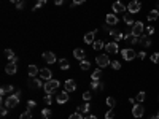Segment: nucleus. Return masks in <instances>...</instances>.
I'll return each mask as SVG.
<instances>
[{
	"instance_id": "nucleus-38",
	"label": "nucleus",
	"mask_w": 159,
	"mask_h": 119,
	"mask_svg": "<svg viewBox=\"0 0 159 119\" xmlns=\"http://www.w3.org/2000/svg\"><path fill=\"white\" fill-rule=\"evenodd\" d=\"M91 97H92V94L89 92V90H86V92L83 94V100L84 102H89V100H91Z\"/></svg>"
},
{
	"instance_id": "nucleus-1",
	"label": "nucleus",
	"mask_w": 159,
	"mask_h": 119,
	"mask_svg": "<svg viewBox=\"0 0 159 119\" xmlns=\"http://www.w3.org/2000/svg\"><path fill=\"white\" fill-rule=\"evenodd\" d=\"M19 98H21V90H16L14 94L8 95V97H6L5 100H3V105H5L8 110H11V108H14V106H18Z\"/></svg>"
},
{
	"instance_id": "nucleus-6",
	"label": "nucleus",
	"mask_w": 159,
	"mask_h": 119,
	"mask_svg": "<svg viewBox=\"0 0 159 119\" xmlns=\"http://www.w3.org/2000/svg\"><path fill=\"white\" fill-rule=\"evenodd\" d=\"M140 10H142V3L137 2V0H132V2H129V5H127V11H129L130 14L138 13Z\"/></svg>"
},
{
	"instance_id": "nucleus-24",
	"label": "nucleus",
	"mask_w": 159,
	"mask_h": 119,
	"mask_svg": "<svg viewBox=\"0 0 159 119\" xmlns=\"http://www.w3.org/2000/svg\"><path fill=\"white\" fill-rule=\"evenodd\" d=\"M124 24H127V26H134L135 24V21H132V14L129 13V11H127V13H124Z\"/></svg>"
},
{
	"instance_id": "nucleus-8",
	"label": "nucleus",
	"mask_w": 159,
	"mask_h": 119,
	"mask_svg": "<svg viewBox=\"0 0 159 119\" xmlns=\"http://www.w3.org/2000/svg\"><path fill=\"white\" fill-rule=\"evenodd\" d=\"M143 113H145V108H143L142 103H135L134 108H132V116L134 118H142Z\"/></svg>"
},
{
	"instance_id": "nucleus-12",
	"label": "nucleus",
	"mask_w": 159,
	"mask_h": 119,
	"mask_svg": "<svg viewBox=\"0 0 159 119\" xmlns=\"http://www.w3.org/2000/svg\"><path fill=\"white\" fill-rule=\"evenodd\" d=\"M14 90V86L13 84H5L0 87V94L2 95H11V92Z\"/></svg>"
},
{
	"instance_id": "nucleus-2",
	"label": "nucleus",
	"mask_w": 159,
	"mask_h": 119,
	"mask_svg": "<svg viewBox=\"0 0 159 119\" xmlns=\"http://www.w3.org/2000/svg\"><path fill=\"white\" fill-rule=\"evenodd\" d=\"M57 87H59V81H57V79H49V81L45 83L43 89H45L46 94H53L57 90Z\"/></svg>"
},
{
	"instance_id": "nucleus-36",
	"label": "nucleus",
	"mask_w": 159,
	"mask_h": 119,
	"mask_svg": "<svg viewBox=\"0 0 159 119\" xmlns=\"http://www.w3.org/2000/svg\"><path fill=\"white\" fill-rule=\"evenodd\" d=\"M5 56H6V57H8V59H10V61H13V59L16 57V56H14V53H13V51H11V49H5Z\"/></svg>"
},
{
	"instance_id": "nucleus-41",
	"label": "nucleus",
	"mask_w": 159,
	"mask_h": 119,
	"mask_svg": "<svg viewBox=\"0 0 159 119\" xmlns=\"http://www.w3.org/2000/svg\"><path fill=\"white\" fill-rule=\"evenodd\" d=\"M43 102L46 103V105H49V103L53 102V98H51V94H46V95H45V98H43Z\"/></svg>"
},
{
	"instance_id": "nucleus-47",
	"label": "nucleus",
	"mask_w": 159,
	"mask_h": 119,
	"mask_svg": "<svg viewBox=\"0 0 159 119\" xmlns=\"http://www.w3.org/2000/svg\"><path fill=\"white\" fill-rule=\"evenodd\" d=\"M137 57H138V59H145V57H146V53H145V51H140V53L137 54Z\"/></svg>"
},
{
	"instance_id": "nucleus-54",
	"label": "nucleus",
	"mask_w": 159,
	"mask_h": 119,
	"mask_svg": "<svg viewBox=\"0 0 159 119\" xmlns=\"http://www.w3.org/2000/svg\"><path fill=\"white\" fill-rule=\"evenodd\" d=\"M158 114H159V113H158Z\"/></svg>"
},
{
	"instance_id": "nucleus-28",
	"label": "nucleus",
	"mask_w": 159,
	"mask_h": 119,
	"mask_svg": "<svg viewBox=\"0 0 159 119\" xmlns=\"http://www.w3.org/2000/svg\"><path fill=\"white\" fill-rule=\"evenodd\" d=\"M59 67H61V70H68L70 63H68V61H67V59H61V62H59Z\"/></svg>"
},
{
	"instance_id": "nucleus-27",
	"label": "nucleus",
	"mask_w": 159,
	"mask_h": 119,
	"mask_svg": "<svg viewBox=\"0 0 159 119\" xmlns=\"http://www.w3.org/2000/svg\"><path fill=\"white\" fill-rule=\"evenodd\" d=\"M92 46H94V49H102V48H105V43L102 41V40H96L94 43H92Z\"/></svg>"
},
{
	"instance_id": "nucleus-45",
	"label": "nucleus",
	"mask_w": 159,
	"mask_h": 119,
	"mask_svg": "<svg viewBox=\"0 0 159 119\" xmlns=\"http://www.w3.org/2000/svg\"><path fill=\"white\" fill-rule=\"evenodd\" d=\"M6 113H8V108H6V106H2V110H0V114H2V116H6Z\"/></svg>"
},
{
	"instance_id": "nucleus-30",
	"label": "nucleus",
	"mask_w": 159,
	"mask_h": 119,
	"mask_svg": "<svg viewBox=\"0 0 159 119\" xmlns=\"http://www.w3.org/2000/svg\"><path fill=\"white\" fill-rule=\"evenodd\" d=\"M19 118H21V119H32V111L26 110V111H24V113H22Z\"/></svg>"
},
{
	"instance_id": "nucleus-31",
	"label": "nucleus",
	"mask_w": 159,
	"mask_h": 119,
	"mask_svg": "<svg viewBox=\"0 0 159 119\" xmlns=\"http://www.w3.org/2000/svg\"><path fill=\"white\" fill-rule=\"evenodd\" d=\"M51 110H49V108H45L43 111H41V116H43L45 119H49V118H51Z\"/></svg>"
},
{
	"instance_id": "nucleus-46",
	"label": "nucleus",
	"mask_w": 159,
	"mask_h": 119,
	"mask_svg": "<svg viewBox=\"0 0 159 119\" xmlns=\"http://www.w3.org/2000/svg\"><path fill=\"white\" fill-rule=\"evenodd\" d=\"M86 0H73V3H72V6H75V5H81V3H84Z\"/></svg>"
},
{
	"instance_id": "nucleus-25",
	"label": "nucleus",
	"mask_w": 159,
	"mask_h": 119,
	"mask_svg": "<svg viewBox=\"0 0 159 119\" xmlns=\"http://www.w3.org/2000/svg\"><path fill=\"white\" fill-rule=\"evenodd\" d=\"M89 110H91V105H89V102H86L84 105L78 106V113H81V114H86Z\"/></svg>"
},
{
	"instance_id": "nucleus-44",
	"label": "nucleus",
	"mask_w": 159,
	"mask_h": 119,
	"mask_svg": "<svg viewBox=\"0 0 159 119\" xmlns=\"http://www.w3.org/2000/svg\"><path fill=\"white\" fill-rule=\"evenodd\" d=\"M146 33H148V35L154 33V27L153 26H148V27H146Z\"/></svg>"
},
{
	"instance_id": "nucleus-40",
	"label": "nucleus",
	"mask_w": 159,
	"mask_h": 119,
	"mask_svg": "<svg viewBox=\"0 0 159 119\" xmlns=\"http://www.w3.org/2000/svg\"><path fill=\"white\" fill-rule=\"evenodd\" d=\"M110 63H111V67H113L115 70H119V68H121V63H119L118 61H111Z\"/></svg>"
},
{
	"instance_id": "nucleus-15",
	"label": "nucleus",
	"mask_w": 159,
	"mask_h": 119,
	"mask_svg": "<svg viewBox=\"0 0 159 119\" xmlns=\"http://www.w3.org/2000/svg\"><path fill=\"white\" fill-rule=\"evenodd\" d=\"M5 71L8 75H16V71H18V65L16 63H13V62H10L8 65L5 67Z\"/></svg>"
},
{
	"instance_id": "nucleus-37",
	"label": "nucleus",
	"mask_w": 159,
	"mask_h": 119,
	"mask_svg": "<svg viewBox=\"0 0 159 119\" xmlns=\"http://www.w3.org/2000/svg\"><path fill=\"white\" fill-rule=\"evenodd\" d=\"M151 62H153V63H158L159 62V53H154V54H151Z\"/></svg>"
},
{
	"instance_id": "nucleus-23",
	"label": "nucleus",
	"mask_w": 159,
	"mask_h": 119,
	"mask_svg": "<svg viewBox=\"0 0 159 119\" xmlns=\"http://www.w3.org/2000/svg\"><path fill=\"white\" fill-rule=\"evenodd\" d=\"M103 86H105V84H103L102 81H92L91 83V89L92 90H102Z\"/></svg>"
},
{
	"instance_id": "nucleus-48",
	"label": "nucleus",
	"mask_w": 159,
	"mask_h": 119,
	"mask_svg": "<svg viewBox=\"0 0 159 119\" xmlns=\"http://www.w3.org/2000/svg\"><path fill=\"white\" fill-rule=\"evenodd\" d=\"M16 10H24V3H22V2L16 3Z\"/></svg>"
},
{
	"instance_id": "nucleus-52",
	"label": "nucleus",
	"mask_w": 159,
	"mask_h": 119,
	"mask_svg": "<svg viewBox=\"0 0 159 119\" xmlns=\"http://www.w3.org/2000/svg\"><path fill=\"white\" fill-rule=\"evenodd\" d=\"M10 2H13V3H19L21 0H10Z\"/></svg>"
},
{
	"instance_id": "nucleus-18",
	"label": "nucleus",
	"mask_w": 159,
	"mask_h": 119,
	"mask_svg": "<svg viewBox=\"0 0 159 119\" xmlns=\"http://www.w3.org/2000/svg\"><path fill=\"white\" fill-rule=\"evenodd\" d=\"M124 10H127V6H124L121 2H115L113 3V11L115 13H124Z\"/></svg>"
},
{
	"instance_id": "nucleus-3",
	"label": "nucleus",
	"mask_w": 159,
	"mask_h": 119,
	"mask_svg": "<svg viewBox=\"0 0 159 119\" xmlns=\"http://www.w3.org/2000/svg\"><path fill=\"white\" fill-rule=\"evenodd\" d=\"M121 56H123L124 61L130 62V61H134V59L137 57V53H135L132 48H126V49H123V51H121Z\"/></svg>"
},
{
	"instance_id": "nucleus-51",
	"label": "nucleus",
	"mask_w": 159,
	"mask_h": 119,
	"mask_svg": "<svg viewBox=\"0 0 159 119\" xmlns=\"http://www.w3.org/2000/svg\"><path fill=\"white\" fill-rule=\"evenodd\" d=\"M148 119H159V114H156V116H151V118H148Z\"/></svg>"
},
{
	"instance_id": "nucleus-34",
	"label": "nucleus",
	"mask_w": 159,
	"mask_h": 119,
	"mask_svg": "<svg viewBox=\"0 0 159 119\" xmlns=\"http://www.w3.org/2000/svg\"><path fill=\"white\" fill-rule=\"evenodd\" d=\"M46 2H48V0H38V3H37V5H35V6H34V11H37V10H40V8H41V6H43V5H46Z\"/></svg>"
},
{
	"instance_id": "nucleus-53",
	"label": "nucleus",
	"mask_w": 159,
	"mask_h": 119,
	"mask_svg": "<svg viewBox=\"0 0 159 119\" xmlns=\"http://www.w3.org/2000/svg\"><path fill=\"white\" fill-rule=\"evenodd\" d=\"M156 10H158V11H159V3H158V5H156Z\"/></svg>"
},
{
	"instance_id": "nucleus-39",
	"label": "nucleus",
	"mask_w": 159,
	"mask_h": 119,
	"mask_svg": "<svg viewBox=\"0 0 159 119\" xmlns=\"http://www.w3.org/2000/svg\"><path fill=\"white\" fill-rule=\"evenodd\" d=\"M68 119H83V114L81 113H73V114L68 116Z\"/></svg>"
},
{
	"instance_id": "nucleus-26",
	"label": "nucleus",
	"mask_w": 159,
	"mask_h": 119,
	"mask_svg": "<svg viewBox=\"0 0 159 119\" xmlns=\"http://www.w3.org/2000/svg\"><path fill=\"white\" fill-rule=\"evenodd\" d=\"M100 76H102V70H100V68H97V70H94V71H92V75H91V79H92V81H99V79H100Z\"/></svg>"
},
{
	"instance_id": "nucleus-7",
	"label": "nucleus",
	"mask_w": 159,
	"mask_h": 119,
	"mask_svg": "<svg viewBox=\"0 0 159 119\" xmlns=\"http://www.w3.org/2000/svg\"><path fill=\"white\" fill-rule=\"evenodd\" d=\"M105 49H107L108 54H116V53H119L118 41H110V43H107V45H105Z\"/></svg>"
},
{
	"instance_id": "nucleus-14",
	"label": "nucleus",
	"mask_w": 159,
	"mask_h": 119,
	"mask_svg": "<svg viewBox=\"0 0 159 119\" xmlns=\"http://www.w3.org/2000/svg\"><path fill=\"white\" fill-rule=\"evenodd\" d=\"M64 87H65V90H67V92H73V90L76 89V83L73 81V79H67V81H65V84H64Z\"/></svg>"
},
{
	"instance_id": "nucleus-50",
	"label": "nucleus",
	"mask_w": 159,
	"mask_h": 119,
	"mask_svg": "<svg viewBox=\"0 0 159 119\" xmlns=\"http://www.w3.org/2000/svg\"><path fill=\"white\" fill-rule=\"evenodd\" d=\"M84 119H97V118H96V116H92V114H91V116H86Z\"/></svg>"
},
{
	"instance_id": "nucleus-11",
	"label": "nucleus",
	"mask_w": 159,
	"mask_h": 119,
	"mask_svg": "<svg viewBox=\"0 0 159 119\" xmlns=\"http://www.w3.org/2000/svg\"><path fill=\"white\" fill-rule=\"evenodd\" d=\"M96 33H97V29L96 30H91V32H88L86 35H84V43H86V45H89V43H94L96 41Z\"/></svg>"
},
{
	"instance_id": "nucleus-4",
	"label": "nucleus",
	"mask_w": 159,
	"mask_h": 119,
	"mask_svg": "<svg viewBox=\"0 0 159 119\" xmlns=\"http://www.w3.org/2000/svg\"><path fill=\"white\" fill-rule=\"evenodd\" d=\"M143 30H145V26H143V22L137 21L132 26V30H130V33H132V37H140L143 33Z\"/></svg>"
},
{
	"instance_id": "nucleus-10",
	"label": "nucleus",
	"mask_w": 159,
	"mask_h": 119,
	"mask_svg": "<svg viewBox=\"0 0 159 119\" xmlns=\"http://www.w3.org/2000/svg\"><path fill=\"white\" fill-rule=\"evenodd\" d=\"M73 57L78 59V61L81 62V61H84V59H86V53H84L81 48H75V49H73Z\"/></svg>"
},
{
	"instance_id": "nucleus-21",
	"label": "nucleus",
	"mask_w": 159,
	"mask_h": 119,
	"mask_svg": "<svg viewBox=\"0 0 159 119\" xmlns=\"http://www.w3.org/2000/svg\"><path fill=\"white\" fill-rule=\"evenodd\" d=\"M146 18H148V21H150V22L158 21V18H159V11H158V10H151L150 13H148V16H146Z\"/></svg>"
},
{
	"instance_id": "nucleus-13",
	"label": "nucleus",
	"mask_w": 159,
	"mask_h": 119,
	"mask_svg": "<svg viewBox=\"0 0 159 119\" xmlns=\"http://www.w3.org/2000/svg\"><path fill=\"white\" fill-rule=\"evenodd\" d=\"M40 76L43 79H46V81H49V79H53V71L49 68H41L40 70Z\"/></svg>"
},
{
	"instance_id": "nucleus-20",
	"label": "nucleus",
	"mask_w": 159,
	"mask_h": 119,
	"mask_svg": "<svg viewBox=\"0 0 159 119\" xmlns=\"http://www.w3.org/2000/svg\"><path fill=\"white\" fill-rule=\"evenodd\" d=\"M29 86L32 87V89H40V87H43L45 84H41L40 79H29Z\"/></svg>"
},
{
	"instance_id": "nucleus-43",
	"label": "nucleus",
	"mask_w": 159,
	"mask_h": 119,
	"mask_svg": "<svg viewBox=\"0 0 159 119\" xmlns=\"http://www.w3.org/2000/svg\"><path fill=\"white\" fill-rule=\"evenodd\" d=\"M118 33H119V30H116V29H111L110 32H108V35H110V37H113V38H115Z\"/></svg>"
},
{
	"instance_id": "nucleus-16",
	"label": "nucleus",
	"mask_w": 159,
	"mask_h": 119,
	"mask_svg": "<svg viewBox=\"0 0 159 119\" xmlns=\"http://www.w3.org/2000/svg\"><path fill=\"white\" fill-rule=\"evenodd\" d=\"M140 45H142L143 48H150V46H151L150 35H140Z\"/></svg>"
},
{
	"instance_id": "nucleus-32",
	"label": "nucleus",
	"mask_w": 159,
	"mask_h": 119,
	"mask_svg": "<svg viewBox=\"0 0 159 119\" xmlns=\"http://www.w3.org/2000/svg\"><path fill=\"white\" fill-rule=\"evenodd\" d=\"M35 106H37V102L35 100H29V102H27V110H29V111H34Z\"/></svg>"
},
{
	"instance_id": "nucleus-9",
	"label": "nucleus",
	"mask_w": 159,
	"mask_h": 119,
	"mask_svg": "<svg viewBox=\"0 0 159 119\" xmlns=\"http://www.w3.org/2000/svg\"><path fill=\"white\" fill-rule=\"evenodd\" d=\"M56 100L59 105H62V103H67L68 102V92L67 90H62V92L57 94V97H56Z\"/></svg>"
},
{
	"instance_id": "nucleus-17",
	"label": "nucleus",
	"mask_w": 159,
	"mask_h": 119,
	"mask_svg": "<svg viewBox=\"0 0 159 119\" xmlns=\"http://www.w3.org/2000/svg\"><path fill=\"white\" fill-rule=\"evenodd\" d=\"M43 61L48 62V63H54L56 62V56H54L53 53H49V51L48 53H43Z\"/></svg>"
},
{
	"instance_id": "nucleus-35",
	"label": "nucleus",
	"mask_w": 159,
	"mask_h": 119,
	"mask_svg": "<svg viewBox=\"0 0 159 119\" xmlns=\"http://www.w3.org/2000/svg\"><path fill=\"white\" fill-rule=\"evenodd\" d=\"M145 97H146V94L143 92V90H142V92H138L137 94V103H142L143 100H145Z\"/></svg>"
},
{
	"instance_id": "nucleus-5",
	"label": "nucleus",
	"mask_w": 159,
	"mask_h": 119,
	"mask_svg": "<svg viewBox=\"0 0 159 119\" xmlns=\"http://www.w3.org/2000/svg\"><path fill=\"white\" fill-rule=\"evenodd\" d=\"M110 57H108L107 54H99L97 57H96V63H97V65L100 67V68H102V67H108L110 65Z\"/></svg>"
},
{
	"instance_id": "nucleus-19",
	"label": "nucleus",
	"mask_w": 159,
	"mask_h": 119,
	"mask_svg": "<svg viewBox=\"0 0 159 119\" xmlns=\"http://www.w3.org/2000/svg\"><path fill=\"white\" fill-rule=\"evenodd\" d=\"M105 24H108V26H116L118 24V18H116V14H107L105 18Z\"/></svg>"
},
{
	"instance_id": "nucleus-42",
	"label": "nucleus",
	"mask_w": 159,
	"mask_h": 119,
	"mask_svg": "<svg viewBox=\"0 0 159 119\" xmlns=\"http://www.w3.org/2000/svg\"><path fill=\"white\" fill-rule=\"evenodd\" d=\"M105 119H115V113H113V110L107 111V114H105Z\"/></svg>"
},
{
	"instance_id": "nucleus-49",
	"label": "nucleus",
	"mask_w": 159,
	"mask_h": 119,
	"mask_svg": "<svg viewBox=\"0 0 159 119\" xmlns=\"http://www.w3.org/2000/svg\"><path fill=\"white\" fill-rule=\"evenodd\" d=\"M54 3H56V5H62V3H64V0H54Z\"/></svg>"
},
{
	"instance_id": "nucleus-29",
	"label": "nucleus",
	"mask_w": 159,
	"mask_h": 119,
	"mask_svg": "<svg viewBox=\"0 0 159 119\" xmlns=\"http://www.w3.org/2000/svg\"><path fill=\"white\" fill-rule=\"evenodd\" d=\"M107 105H108V106H110V108H111V110H113V108H115V106H116V100H115V98H113V97H107Z\"/></svg>"
},
{
	"instance_id": "nucleus-22",
	"label": "nucleus",
	"mask_w": 159,
	"mask_h": 119,
	"mask_svg": "<svg viewBox=\"0 0 159 119\" xmlns=\"http://www.w3.org/2000/svg\"><path fill=\"white\" fill-rule=\"evenodd\" d=\"M27 71H29V76L30 78H34L35 75H40V70H38L35 65H29V67H27Z\"/></svg>"
},
{
	"instance_id": "nucleus-33",
	"label": "nucleus",
	"mask_w": 159,
	"mask_h": 119,
	"mask_svg": "<svg viewBox=\"0 0 159 119\" xmlns=\"http://www.w3.org/2000/svg\"><path fill=\"white\" fill-rule=\"evenodd\" d=\"M80 67H81V70H89L91 63H89L88 61H81V62H80Z\"/></svg>"
}]
</instances>
